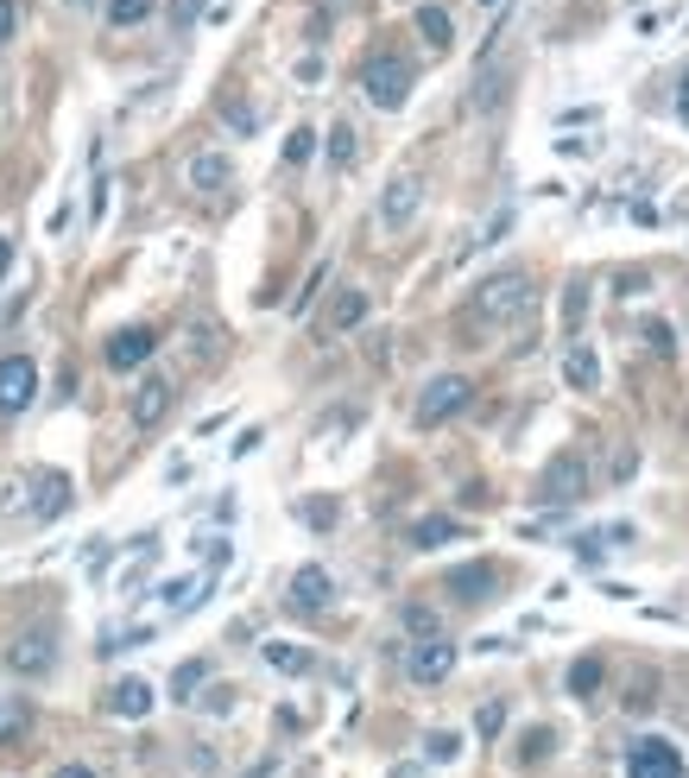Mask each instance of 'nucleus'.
I'll return each instance as SVG.
<instances>
[{"instance_id": "23", "label": "nucleus", "mask_w": 689, "mask_h": 778, "mask_svg": "<svg viewBox=\"0 0 689 778\" xmlns=\"http://www.w3.org/2000/svg\"><path fill=\"white\" fill-rule=\"evenodd\" d=\"M203 684H209V659H190V665H178V677H171V697H178V703H190Z\"/></svg>"}, {"instance_id": "3", "label": "nucleus", "mask_w": 689, "mask_h": 778, "mask_svg": "<svg viewBox=\"0 0 689 778\" xmlns=\"http://www.w3.org/2000/svg\"><path fill=\"white\" fill-rule=\"evenodd\" d=\"M361 89L373 109H405L411 102V64H405L399 51H373L361 64Z\"/></svg>"}, {"instance_id": "10", "label": "nucleus", "mask_w": 689, "mask_h": 778, "mask_svg": "<svg viewBox=\"0 0 689 778\" xmlns=\"http://www.w3.org/2000/svg\"><path fill=\"white\" fill-rule=\"evenodd\" d=\"M71 500H76V482L64 475V469H38L33 475V519H64L71 513Z\"/></svg>"}, {"instance_id": "1", "label": "nucleus", "mask_w": 689, "mask_h": 778, "mask_svg": "<svg viewBox=\"0 0 689 778\" xmlns=\"http://www.w3.org/2000/svg\"><path fill=\"white\" fill-rule=\"evenodd\" d=\"M474 317L481 323H512L525 304H532V272H519V266H507V272H487L481 285H474Z\"/></svg>"}, {"instance_id": "30", "label": "nucleus", "mask_w": 689, "mask_h": 778, "mask_svg": "<svg viewBox=\"0 0 689 778\" xmlns=\"http://www.w3.org/2000/svg\"><path fill=\"white\" fill-rule=\"evenodd\" d=\"M582 317H588V285H582V279H570V292H563V323L576 330Z\"/></svg>"}, {"instance_id": "4", "label": "nucleus", "mask_w": 689, "mask_h": 778, "mask_svg": "<svg viewBox=\"0 0 689 778\" xmlns=\"http://www.w3.org/2000/svg\"><path fill=\"white\" fill-rule=\"evenodd\" d=\"M462 406H474V380L469 373H436L431 386L418 393V424L431 431V424H449Z\"/></svg>"}, {"instance_id": "36", "label": "nucleus", "mask_w": 689, "mask_h": 778, "mask_svg": "<svg viewBox=\"0 0 689 778\" xmlns=\"http://www.w3.org/2000/svg\"><path fill=\"white\" fill-rule=\"evenodd\" d=\"M456 735H431V741H424V753H431V760H456Z\"/></svg>"}, {"instance_id": "8", "label": "nucleus", "mask_w": 689, "mask_h": 778, "mask_svg": "<svg viewBox=\"0 0 689 778\" xmlns=\"http://www.w3.org/2000/svg\"><path fill=\"white\" fill-rule=\"evenodd\" d=\"M329 601H335L329 570H323V563H304V570L291 576V589H285V608H291V614H323Z\"/></svg>"}, {"instance_id": "12", "label": "nucleus", "mask_w": 689, "mask_h": 778, "mask_svg": "<svg viewBox=\"0 0 689 778\" xmlns=\"http://www.w3.org/2000/svg\"><path fill=\"white\" fill-rule=\"evenodd\" d=\"M418 203H424V178H418V171H399V178L386 184V196H380V222L405 228L411 216H418Z\"/></svg>"}, {"instance_id": "28", "label": "nucleus", "mask_w": 689, "mask_h": 778, "mask_svg": "<svg viewBox=\"0 0 689 778\" xmlns=\"http://www.w3.org/2000/svg\"><path fill=\"white\" fill-rule=\"evenodd\" d=\"M405 627L418 633V639H436V633H443V621H436V608H424V601H411V608H405Z\"/></svg>"}, {"instance_id": "27", "label": "nucleus", "mask_w": 689, "mask_h": 778, "mask_svg": "<svg viewBox=\"0 0 689 778\" xmlns=\"http://www.w3.org/2000/svg\"><path fill=\"white\" fill-rule=\"evenodd\" d=\"M550 747H557V735H550V728H532V735H519V766H538Z\"/></svg>"}, {"instance_id": "31", "label": "nucleus", "mask_w": 689, "mask_h": 778, "mask_svg": "<svg viewBox=\"0 0 689 778\" xmlns=\"http://www.w3.org/2000/svg\"><path fill=\"white\" fill-rule=\"evenodd\" d=\"M310 152H317V133H310V127H297V133L285 140V165H310Z\"/></svg>"}, {"instance_id": "5", "label": "nucleus", "mask_w": 689, "mask_h": 778, "mask_svg": "<svg viewBox=\"0 0 689 778\" xmlns=\"http://www.w3.org/2000/svg\"><path fill=\"white\" fill-rule=\"evenodd\" d=\"M0 665L13 671V677H44V671L58 665V633L51 627H26L7 639V652H0Z\"/></svg>"}, {"instance_id": "16", "label": "nucleus", "mask_w": 689, "mask_h": 778, "mask_svg": "<svg viewBox=\"0 0 689 778\" xmlns=\"http://www.w3.org/2000/svg\"><path fill=\"white\" fill-rule=\"evenodd\" d=\"M109 715H120V722L152 715V684H145V677H120V684L109 690Z\"/></svg>"}, {"instance_id": "33", "label": "nucleus", "mask_w": 689, "mask_h": 778, "mask_svg": "<svg viewBox=\"0 0 689 778\" xmlns=\"http://www.w3.org/2000/svg\"><path fill=\"white\" fill-rule=\"evenodd\" d=\"M221 120H228L234 133H254V127H259V114H254V109H241V102H221Z\"/></svg>"}, {"instance_id": "19", "label": "nucleus", "mask_w": 689, "mask_h": 778, "mask_svg": "<svg viewBox=\"0 0 689 778\" xmlns=\"http://www.w3.org/2000/svg\"><path fill=\"white\" fill-rule=\"evenodd\" d=\"M563 380H570L576 393H595V386H601V361H595V348H570V361H563Z\"/></svg>"}, {"instance_id": "38", "label": "nucleus", "mask_w": 689, "mask_h": 778, "mask_svg": "<svg viewBox=\"0 0 689 778\" xmlns=\"http://www.w3.org/2000/svg\"><path fill=\"white\" fill-rule=\"evenodd\" d=\"M171 20H178V26H190V20H196V0H178V7H171Z\"/></svg>"}, {"instance_id": "25", "label": "nucleus", "mask_w": 689, "mask_h": 778, "mask_svg": "<svg viewBox=\"0 0 689 778\" xmlns=\"http://www.w3.org/2000/svg\"><path fill=\"white\" fill-rule=\"evenodd\" d=\"M152 7L158 0H109V26H140V20H152Z\"/></svg>"}, {"instance_id": "20", "label": "nucleus", "mask_w": 689, "mask_h": 778, "mask_svg": "<svg viewBox=\"0 0 689 778\" xmlns=\"http://www.w3.org/2000/svg\"><path fill=\"white\" fill-rule=\"evenodd\" d=\"M216 589V570H209V576H183V583H165V589H158V601H165V608H190V601H203V595Z\"/></svg>"}, {"instance_id": "34", "label": "nucleus", "mask_w": 689, "mask_h": 778, "mask_svg": "<svg viewBox=\"0 0 689 778\" xmlns=\"http://www.w3.org/2000/svg\"><path fill=\"white\" fill-rule=\"evenodd\" d=\"M646 342H652L658 355H677V335L664 330V323H646Z\"/></svg>"}, {"instance_id": "13", "label": "nucleus", "mask_w": 689, "mask_h": 778, "mask_svg": "<svg viewBox=\"0 0 689 778\" xmlns=\"http://www.w3.org/2000/svg\"><path fill=\"white\" fill-rule=\"evenodd\" d=\"M183 178H190V190H196V196H216V190H228L234 165H228V152H190Z\"/></svg>"}, {"instance_id": "11", "label": "nucleus", "mask_w": 689, "mask_h": 778, "mask_svg": "<svg viewBox=\"0 0 689 778\" xmlns=\"http://www.w3.org/2000/svg\"><path fill=\"white\" fill-rule=\"evenodd\" d=\"M152 348H158V330H145V323H127V330H114V335H109V348H102V355H109V368H114V373H133V368H145V355H152Z\"/></svg>"}, {"instance_id": "41", "label": "nucleus", "mask_w": 689, "mask_h": 778, "mask_svg": "<svg viewBox=\"0 0 689 778\" xmlns=\"http://www.w3.org/2000/svg\"><path fill=\"white\" fill-rule=\"evenodd\" d=\"M7 266H13V241L0 234V279H7Z\"/></svg>"}, {"instance_id": "17", "label": "nucleus", "mask_w": 689, "mask_h": 778, "mask_svg": "<svg viewBox=\"0 0 689 778\" xmlns=\"http://www.w3.org/2000/svg\"><path fill=\"white\" fill-rule=\"evenodd\" d=\"M405 538H411V551H436V545H456V538H469V532H462V519L431 513V519H418Z\"/></svg>"}, {"instance_id": "7", "label": "nucleus", "mask_w": 689, "mask_h": 778, "mask_svg": "<svg viewBox=\"0 0 689 778\" xmlns=\"http://www.w3.org/2000/svg\"><path fill=\"white\" fill-rule=\"evenodd\" d=\"M626 778H684V753L671 741H633V753H626Z\"/></svg>"}, {"instance_id": "14", "label": "nucleus", "mask_w": 689, "mask_h": 778, "mask_svg": "<svg viewBox=\"0 0 689 778\" xmlns=\"http://www.w3.org/2000/svg\"><path fill=\"white\" fill-rule=\"evenodd\" d=\"M443 589L456 595V601H487V595L500 589V570L494 563H462V570L443 576Z\"/></svg>"}, {"instance_id": "42", "label": "nucleus", "mask_w": 689, "mask_h": 778, "mask_svg": "<svg viewBox=\"0 0 689 778\" xmlns=\"http://www.w3.org/2000/svg\"><path fill=\"white\" fill-rule=\"evenodd\" d=\"M71 7H102V0H71Z\"/></svg>"}, {"instance_id": "24", "label": "nucleus", "mask_w": 689, "mask_h": 778, "mask_svg": "<svg viewBox=\"0 0 689 778\" xmlns=\"http://www.w3.org/2000/svg\"><path fill=\"white\" fill-rule=\"evenodd\" d=\"M26 722H33V709L26 703H0V747H13L26 735Z\"/></svg>"}, {"instance_id": "32", "label": "nucleus", "mask_w": 689, "mask_h": 778, "mask_svg": "<svg viewBox=\"0 0 689 778\" xmlns=\"http://www.w3.org/2000/svg\"><path fill=\"white\" fill-rule=\"evenodd\" d=\"M474 728H481V741H494V735L507 728V703H481V715H474Z\"/></svg>"}, {"instance_id": "15", "label": "nucleus", "mask_w": 689, "mask_h": 778, "mask_svg": "<svg viewBox=\"0 0 689 778\" xmlns=\"http://www.w3.org/2000/svg\"><path fill=\"white\" fill-rule=\"evenodd\" d=\"M127 406H133V424H140V431H152V424L171 411V380H165V373H145L140 393H133Z\"/></svg>"}, {"instance_id": "37", "label": "nucleus", "mask_w": 689, "mask_h": 778, "mask_svg": "<svg viewBox=\"0 0 689 778\" xmlns=\"http://www.w3.org/2000/svg\"><path fill=\"white\" fill-rule=\"evenodd\" d=\"M304 519H310V525H335V507H329V500H304Z\"/></svg>"}, {"instance_id": "22", "label": "nucleus", "mask_w": 689, "mask_h": 778, "mask_svg": "<svg viewBox=\"0 0 689 778\" xmlns=\"http://www.w3.org/2000/svg\"><path fill=\"white\" fill-rule=\"evenodd\" d=\"M266 665L285 671V677H304V671H310V652H304V646H285V639H272V646H266Z\"/></svg>"}, {"instance_id": "40", "label": "nucleus", "mask_w": 689, "mask_h": 778, "mask_svg": "<svg viewBox=\"0 0 689 778\" xmlns=\"http://www.w3.org/2000/svg\"><path fill=\"white\" fill-rule=\"evenodd\" d=\"M677 114L689 120V71H684V82H677Z\"/></svg>"}, {"instance_id": "18", "label": "nucleus", "mask_w": 689, "mask_h": 778, "mask_svg": "<svg viewBox=\"0 0 689 778\" xmlns=\"http://www.w3.org/2000/svg\"><path fill=\"white\" fill-rule=\"evenodd\" d=\"M367 310H373V297H367L361 285L335 292V304H329V330H335V335H342V330H361V323H367Z\"/></svg>"}, {"instance_id": "6", "label": "nucleus", "mask_w": 689, "mask_h": 778, "mask_svg": "<svg viewBox=\"0 0 689 778\" xmlns=\"http://www.w3.org/2000/svg\"><path fill=\"white\" fill-rule=\"evenodd\" d=\"M38 399V361L33 355H7L0 361V418H20Z\"/></svg>"}, {"instance_id": "35", "label": "nucleus", "mask_w": 689, "mask_h": 778, "mask_svg": "<svg viewBox=\"0 0 689 778\" xmlns=\"http://www.w3.org/2000/svg\"><path fill=\"white\" fill-rule=\"evenodd\" d=\"M20 33V0H0V44Z\"/></svg>"}, {"instance_id": "39", "label": "nucleus", "mask_w": 689, "mask_h": 778, "mask_svg": "<svg viewBox=\"0 0 689 778\" xmlns=\"http://www.w3.org/2000/svg\"><path fill=\"white\" fill-rule=\"evenodd\" d=\"M51 778H95V773H89V766H76V760H71V766H58Z\"/></svg>"}, {"instance_id": "9", "label": "nucleus", "mask_w": 689, "mask_h": 778, "mask_svg": "<svg viewBox=\"0 0 689 778\" xmlns=\"http://www.w3.org/2000/svg\"><path fill=\"white\" fill-rule=\"evenodd\" d=\"M449 671H456V646H449L443 633H436V639H418L411 659H405V677H411V684H443Z\"/></svg>"}, {"instance_id": "2", "label": "nucleus", "mask_w": 689, "mask_h": 778, "mask_svg": "<svg viewBox=\"0 0 689 778\" xmlns=\"http://www.w3.org/2000/svg\"><path fill=\"white\" fill-rule=\"evenodd\" d=\"M582 494H588V462H582L576 449H563V456H550L538 487H532V500L550 507V513H563V507H582Z\"/></svg>"}, {"instance_id": "29", "label": "nucleus", "mask_w": 689, "mask_h": 778, "mask_svg": "<svg viewBox=\"0 0 689 778\" xmlns=\"http://www.w3.org/2000/svg\"><path fill=\"white\" fill-rule=\"evenodd\" d=\"M329 158H335V165H355V127H348V120L329 127Z\"/></svg>"}, {"instance_id": "26", "label": "nucleus", "mask_w": 689, "mask_h": 778, "mask_svg": "<svg viewBox=\"0 0 689 778\" xmlns=\"http://www.w3.org/2000/svg\"><path fill=\"white\" fill-rule=\"evenodd\" d=\"M601 690V659H582L570 665V697H595Z\"/></svg>"}, {"instance_id": "21", "label": "nucleus", "mask_w": 689, "mask_h": 778, "mask_svg": "<svg viewBox=\"0 0 689 778\" xmlns=\"http://www.w3.org/2000/svg\"><path fill=\"white\" fill-rule=\"evenodd\" d=\"M418 33H424L431 51H449V44H456V26H449V13H443V7H418Z\"/></svg>"}]
</instances>
